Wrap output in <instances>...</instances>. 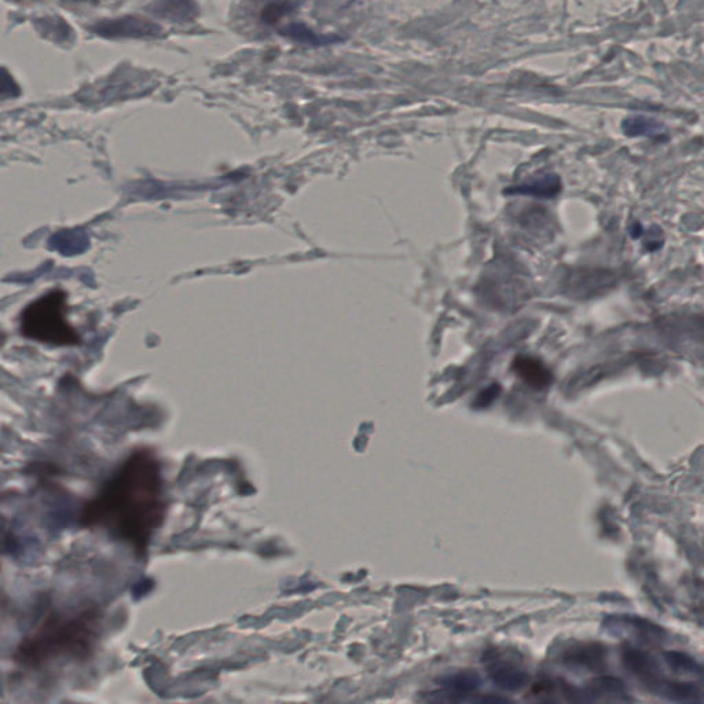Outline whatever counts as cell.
I'll list each match as a JSON object with an SVG mask.
<instances>
[{
	"instance_id": "9",
	"label": "cell",
	"mask_w": 704,
	"mask_h": 704,
	"mask_svg": "<svg viewBox=\"0 0 704 704\" xmlns=\"http://www.w3.org/2000/svg\"><path fill=\"white\" fill-rule=\"evenodd\" d=\"M562 190V182L559 176L545 175L535 178L534 181L526 182L520 186L510 189L512 194L534 195V197L551 198L559 194Z\"/></svg>"
},
{
	"instance_id": "1",
	"label": "cell",
	"mask_w": 704,
	"mask_h": 704,
	"mask_svg": "<svg viewBox=\"0 0 704 704\" xmlns=\"http://www.w3.org/2000/svg\"><path fill=\"white\" fill-rule=\"evenodd\" d=\"M165 519L162 465L151 451H135L103 483L81 513V524L109 535L145 556Z\"/></svg>"
},
{
	"instance_id": "4",
	"label": "cell",
	"mask_w": 704,
	"mask_h": 704,
	"mask_svg": "<svg viewBox=\"0 0 704 704\" xmlns=\"http://www.w3.org/2000/svg\"><path fill=\"white\" fill-rule=\"evenodd\" d=\"M89 31L103 39H160L164 37V29L159 24L138 16L100 20Z\"/></svg>"
},
{
	"instance_id": "16",
	"label": "cell",
	"mask_w": 704,
	"mask_h": 704,
	"mask_svg": "<svg viewBox=\"0 0 704 704\" xmlns=\"http://www.w3.org/2000/svg\"><path fill=\"white\" fill-rule=\"evenodd\" d=\"M591 693L611 696L614 700H618L625 693V687L619 679L600 678L594 681V689H592Z\"/></svg>"
},
{
	"instance_id": "7",
	"label": "cell",
	"mask_w": 704,
	"mask_h": 704,
	"mask_svg": "<svg viewBox=\"0 0 704 704\" xmlns=\"http://www.w3.org/2000/svg\"><path fill=\"white\" fill-rule=\"evenodd\" d=\"M513 372L523 380L526 384L534 390H543L548 388L552 384L551 371L541 363L540 360L534 357H527V355H520L516 357L515 363L512 365Z\"/></svg>"
},
{
	"instance_id": "18",
	"label": "cell",
	"mask_w": 704,
	"mask_h": 704,
	"mask_svg": "<svg viewBox=\"0 0 704 704\" xmlns=\"http://www.w3.org/2000/svg\"><path fill=\"white\" fill-rule=\"evenodd\" d=\"M2 72H4V79H2V80H4V83H2V97H16V95L20 94V87L13 80V76L9 75L6 68H4Z\"/></svg>"
},
{
	"instance_id": "14",
	"label": "cell",
	"mask_w": 704,
	"mask_h": 704,
	"mask_svg": "<svg viewBox=\"0 0 704 704\" xmlns=\"http://www.w3.org/2000/svg\"><path fill=\"white\" fill-rule=\"evenodd\" d=\"M666 662L676 670V673L681 674V676L693 677V678L704 682V668L685 655L667 654L666 655Z\"/></svg>"
},
{
	"instance_id": "5",
	"label": "cell",
	"mask_w": 704,
	"mask_h": 704,
	"mask_svg": "<svg viewBox=\"0 0 704 704\" xmlns=\"http://www.w3.org/2000/svg\"><path fill=\"white\" fill-rule=\"evenodd\" d=\"M564 293L573 299H591L610 290L616 284L613 271L599 268H578L564 278Z\"/></svg>"
},
{
	"instance_id": "3",
	"label": "cell",
	"mask_w": 704,
	"mask_h": 704,
	"mask_svg": "<svg viewBox=\"0 0 704 704\" xmlns=\"http://www.w3.org/2000/svg\"><path fill=\"white\" fill-rule=\"evenodd\" d=\"M21 333L53 345H76L78 331L67 320V295L53 290L29 304L21 315Z\"/></svg>"
},
{
	"instance_id": "12",
	"label": "cell",
	"mask_w": 704,
	"mask_h": 704,
	"mask_svg": "<svg viewBox=\"0 0 704 704\" xmlns=\"http://www.w3.org/2000/svg\"><path fill=\"white\" fill-rule=\"evenodd\" d=\"M624 131L629 137H643V135L659 134L662 131V126L649 117L633 116L624 121Z\"/></svg>"
},
{
	"instance_id": "15",
	"label": "cell",
	"mask_w": 704,
	"mask_h": 704,
	"mask_svg": "<svg viewBox=\"0 0 704 704\" xmlns=\"http://www.w3.org/2000/svg\"><path fill=\"white\" fill-rule=\"evenodd\" d=\"M295 4L292 0H274L262 10V21L268 26L278 23L285 16L289 15L295 9Z\"/></svg>"
},
{
	"instance_id": "11",
	"label": "cell",
	"mask_w": 704,
	"mask_h": 704,
	"mask_svg": "<svg viewBox=\"0 0 704 704\" xmlns=\"http://www.w3.org/2000/svg\"><path fill=\"white\" fill-rule=\"evenodd\" d=\"M37 31L54 42H69L73 37L72 28L62 18H43L37 21Z\"/></svg>"
},
{
	"instance_id": "6",
	"label": "cell",
	"mask_w": 704,
	"mask_h": 704,
	"mask_svg": "<svg viewBox=\"0 0 704 704\" xmlns=\"http://www.w3.org/2000/svg\"><path fill=\"white\" fill-rule=\"evenodd\" d=\"M151 15L175 24H189L200 15L194 0H154L146 7Z\"/></svg>"
},
{
	"instance_id": "10",
	"label": "cell",
	"mask_w": 704,
	"mask_h": 704,
	"mask_svg": "<svg viewBox=\"0 0 704 704\" xmlns=\"http://www.w3.org/2000/svg\"><path fill=\"white\" fill-rule=\"evenodd\" d=\"M489 673H490L494 684L505 690L521 689L529 682V676L520 668L515 667V666L499 665V663H497V665L490 668Z\"/></svg>"
},
{
	"instance_id": "13",
	"label": "cell",
	"mask_w": 704,
	"mask_h": 704,
	"mask_svg": "<svg viewBox=\"0 0 704 704\" xmlns=\"http://www.w3.org/2000/svg\"><path fill=\"white\" fill-rule=\"evenodd\" d=\"M442 684L451 692L468 693L480 687V677L471 671H465L446 677Z\"/></svg>"
},
{
	"instance_id": "2",
	"label": "cell",
	"mask_w": 704,
	"mask_h": 704,
	"mask_svg": "<svg viewBox=\"0 0 704 704\" xmlns=\"http://www.w3.org/2000/svg\"><path fill=\"white\" fill-rule=\"evenodd\" d=\"M100 626L97 608L75 614H50L18 646L15 659L24 667L37 668L54 660L84 659L94 649Z\"/></svg>"
},
{
	"instance_id": "17",
	"label": "cell",
	"mask_w": 704,
	"mask_h": 704,
	"mask_svg": "<svg viewBox=\"0 0 704 704\" xmlns=\"http://www.w3.org/2000/svg\"><path fill=\"white\" fill-rule=\"evenodd\" d=\"M499 393H501V388L497 384L486 388L478 395L477 401H475V407L485 409V407L490 406L499 398Z\"/></svg>"
},
{
	"instance_id": "8",
	"label": "cell",
	"mask_w": 704,
	"mask_h": 704,
	"mask_svg": "<svg viewBox=\"0 0 704 704\" xmlns=\"http://www.w3.org/2000/svg\"><path fill=\"white\" fill-rule=\"evenodd\" d=\"M281 34L284 37H289V39L295 40V42L314 46V47L333 45V43H339L342 40V37H337V35L315 34L309 26L300 23L290 24V26H285L284 29H281Z\"/></svg>"
}]
</instances>
